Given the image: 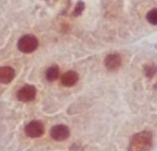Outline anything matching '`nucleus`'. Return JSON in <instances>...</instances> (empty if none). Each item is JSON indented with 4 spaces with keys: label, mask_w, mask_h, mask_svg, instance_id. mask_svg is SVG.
I'll list each match as a JSON object with an SVG mask.
<instances>
[{
    "label": "nucleus",
    "mask_w": 157,
    "mask_h": 151,
    "mask_svg": "<svg viewBox=\"0 0 157 151\" xmlns=\"http://www.w3.org/2000/svg\"><path fill=\"white\" fill-rule=\"evenodd\" d=\"M153 145V135L149 131L135 134L129 145V151H149Z\"/></svg>",
    "instance_id": "1"
},
{
    "label": "nucleus",
    "mask_w": 157,
    "mask_h": 151,
    "mask_svg": "<svg viewBox=\"0 0 157 151\" xmlns=\"http://www.w3.org/2000/svg\"><path fill=\"white\" fill-rule=\"evenodd\" d=\"M39 45L38 39L34 35H24L21 37L17 42V47L20 52L25 54H30L33 53Z\"/></svg>",
    "instance_id": "2"
},
{
    "label": "nucleus",
    "mask_w": 157,
    "mask_h": 151,
    "mask_svg": "<svg viewBox=\"0 0 157 151\" xmlns=\"http://www.w3.org/2000/svg\"><path fill=\"white\" fill-rule=\"evenodd\" d=\"M45 133V127L40 121H31L25 126V134L31 138L40 137Z\"/></svg>",
    "instance_id": "3"
},
{
    "label": "nucleus",
    "mask_w": 157,
    "mask_h": 151,
    "mask_svg": "<svg viewBox=\"0 0 157 151\" xmlns=\"http://www.w3.org/2000/svg\"><path fill=\"white\" fill-rule=\"evenodd\" d=\"M36 94H37V89L34 86L26 85L17 91V98L18 101L22 102H29L36 98Z\"/></svg>",
    "instance_id": "4"
},
{
    "label": "nucleus",
    "mask_w": 157,
    "mask_h": 151,
    "mask_svg": "<svg viewBox=\"0 0 157 151\" xmlns=\"http://www.w3.org/2000/svg\"><path fill=\"white\" fill-rule=\"evenodd\" d=\"M51 137L54 141L62 142L69 138L70 130L64 125H54L51 130Z\"/></svg>",
    "instance_id": "5"
},
{
    "label": "nucleus",
    "mask_w": 157,
    "mask_h": 151,
    "mask_svg": "<svg viewBox=\"0 0 157 151\" xmlns=\"http://www.w3.org/2000/svg\"><path fill=\"white\" fill-rule=\"evenodd\" d=\"M78 79H79L78 74H77L75 71L70 70V71L65 72V73L62 76V77H61V82H62V84H63L64 87L70 88V87L75 86V85L78 82Z\"/></svg>",
    "instance_id": "6"
},
{
    "label": "nucleus",
    "mask_w": 157,
    "mask_h": 151,
    "mask_svg": "<svg viewBox=\"0 0 157 151\" xmlns=\"http://www.w3.org/2000/svg\"><path fill=\"white\" fill-rule=\"evenodd\" d=\"M104 63H105V66L109 70H116L121 65V58L117 54H111L105 58Z\"/></svg>",
    "instance_id": "7"
},
{
    "label": "nucleus",
    "mask_w": 157,
    "mask_h": 151,
    "mask_svg": "<svg viewBox=\"0 0 157 151\" xmlns=\"http://www.w3.org/2000/svg\"><path fill=\"white\" fill-rule=\"evenodd\" d=\"M16 76L15 70L10 66L0 67V83L8 84L10 83Z\"/></svg>",
    "instance_id": "8"
},
{
    "label": "nucleus",
    "mask_w": 157,
    "mask_h": 151,
    "mask_svg": "<svg viewBox=\"0 0 157 151\" xmlns=\"http://www.w3.org/2000/svg\"><path fill=\"white\" fill-rule=\"evenodd\" d=\"M59 74H60V70L58 68V66H52L51 67H49L46 71V78L49 81H54L59 77Z\"/></svg>",
    "instance_id": "9"
},
{
    "label": "nucleus",
    "mask_w": 157,
    "mask_h": 151,
    "mask_svg": "<svg viewBox=\"0 0 157 151\" xmlns=\"http://www.w3.org/2000/svg\"><path fill=\"white\" fill-rule=\"evenodd\" d=\"M146 19L149 23H151L153 25H157V7L151 9L147 13Z\"/></svg>",
    "instance_id": "10"
},
{
    "label": "nucleus",
    "mask_w": 157,
    "mask_h": 151,
    "mask_svg": "<svg viewBox=\"0 0 157 151\" xmlns=\"http://www.w3.org/2000/svg\"><path fill=\"white\" fill-rule=\"evenodd\" d=\"M144 73H145L146 77H153L157 73V67L155 66H154V65L145 66V67H144Z\"/></svg>",
    "instance_id": "11"
},
{
    "label": "nucleus",
    "mask_w": 157,
    "mask_h": 151,
    "mask_svg": "<svg viewBox=\"0 0 157 151\" xmlns=\"http://www.w3.org/2000/svg\"><path fill=\"white\" fill-rule=\"evenodd\" d=\"M84 8H85V5H84V3L83 2H78L77 3V5H76V6H75V15H79V14H81L82 13V11L84 10Z\"/></svg>",
    "instance_id": "12"
}]
</instances>
